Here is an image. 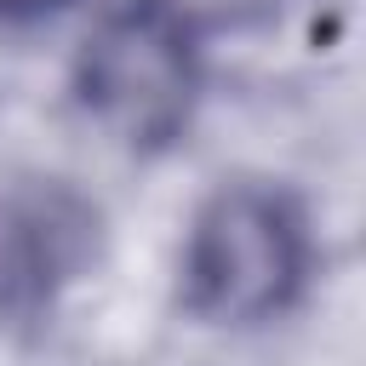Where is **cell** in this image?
<instances>
[{"instance_id": "obj_1", "label": "cell", "mask_w": 366, "mask_h": 366, "mask_svg": "<svg viewBox=\"0 0 366 366\" xmlns=\"http://www.w3.org/2000/svg\"><path fill=\"white\" fill-rule=\"evenodd\" d=\"M320 269L303 194L280 177H223L183 229L177 297L194 320L252 332L286 320Z\"/></svg>"}, {"instance_id": "obj_2", "label": "cell", "mask_w": 366, "mask_h": 366, "mask_svg": "<svg viewBox=\"0 0 366 366\" xmlns=\"http://www.w3.org/2000/svg\"><path fill=\"white\" fill-rule=\"evenodd\" d=\"M74 109L132 154L172 149L206 97V29L189 0H114L69 63Z\"/></svg>"}, {"instance_id": "obj_3", "label": "cell", "mask_w": 366, "mask_h": 366, "mask_svg": "<svg viewBox=\"0 0 366 366\" xmlns=\"http://www.w3.org/2000/svg\"><path fill=\"white\" fill-rule=\"evenodd\" d=\"M103 257V212L69 177L0 183V320H46Z\"/></svg>"}, {"instance_id": "obj_4", "label": "cell", "mask_w": 366, "mask_h": 366, "mask_svg": "<svg viewBox=\"0 0 366 366\" xmlns=\"http://www.w3.org/2000/svg\"><path fill=\"white\" fill-rule=\"evenodd\" d=\"M80 0H0V34H23V29H46L63 11H74Z\"/></svg>"}]
</instances>
